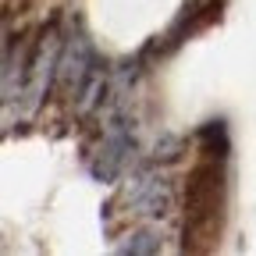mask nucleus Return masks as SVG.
I'll list each match as a JSON object with an SVG mask.
<instances>
[{
    "instance_id": "1",
    "label": "nucleus",
    "mask_w": 256,
    "mask_h": 256,
    "mask_svg": "<svg viewBox=\"0 0 256 256\" xmlns=\"http://www.w3.org/2000/svg\"><path fill=\"white\" fill-rule=\"evenodd\" d=\"M220 214V164L203 160L188 182V220H192V238L214 235Z\"/></svg>"
}]
</instances>
